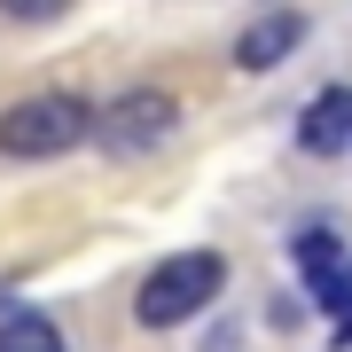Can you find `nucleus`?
Instances as JSON below:
<instances>
[{
	"mask_svg": "<svg viewBox=\"0 0 352 352\" xmlns=\"http://www.w3.org/2000/svg\"><path fill=\"white\" fill-rule=\"evenodd\" d=\"M219 282H227V266L212 251H180V258H157L149 274H141L133 289V321L141 329H173V321H196L204 305L219 298Z\"/></svg>",
	"mask_w": 352,
	"mask_h": 352,
	"instance_id": "nucleus-1",
	"label": "nucleus"
},
{
	"mask_svg": "<svg viewBox=\"0 0 352 352\" xmlns=\"http://www.w3.org/2000/svg\"><path fill=\"white\" fill-rule=\"evenodd\" d=\"M87 141V102L78 94H24L0 110V157H63Z\"/></svg>",
	"mask_w": 352,
	"mask_h": 352,
	"instance_id": "nucleus-2",
	"label": "nucleus"
},
{
	"mask_svg": "<svg viewBox=\"0 0 352 352\" xmlns=\"http://www.w3.org/2000/svg\"><path fill=\"white\" fill-rule=\"evenodd\" d=\"M180 126V102L173 94H157V87H133V94H118V102H102V110H87V133L102 141L110 157H149L164 149Z\"/></svg>",
	"mask_w": 352,
	"mask_h": 352,
	"instance_id": "nucleus-3",
	"label": "nucleus"
},
{
	"mask_svg": "<svg viewBox=\"0 0 352 352\" xmlns=\"http://www.w3.org/2000/svg\"><path fill=\"white\" fill-rule=\"evenodd\" d=\"M298 39H305V16H298V8H266V16H251V24L235 32V71H274Z\"/></svg>",
	"mask_w": 352,
	"mask_h": 352,
	"instance_id": "nucleus-4",
	"label": "nucleus"
},
{
	"mask_svg": "<svg viewBox=\"0 0 352 352\" xmlns=\"http://www.w3.org/2000/svg\"><path fill=\"white\" fill-rule=\"evenodd\" d=\"M298 149H305V157H344V149H352V87L314 94V110L298 118Z\"/></svg>",
	"mask_w": 352,
	"mask_h": 352,
	"instance_id": "nucleus-5",
	"label": "nucleus"
},
{
	"mask_svg": "<svg viewBox=\"0 0 352 352\" xmlns=\"http://www.w3.org/2000/svg\"><path fill=\"white\" fill-rule=\"evenodd\" d=\"M337 266H344V243L329 235V227H305V235H298V282L314 289L321 305H329V282H337Z\"/></svg>",
	"mask_w": 352,
	"mask_h": 352,
	"instance_id": "nucleus-6",
	"label": "nucleus"
},
{
	"mask_svg": "<svg viewBox=\"0 0 352 352\" xmlns=\"http://www.w3.org/2000/svg\"><path fill=\"white\" fill-rule=\"evenodd\" d=\"M0 352H63V329L47 314H32V305H8L0 314Z\"/></svg>",
	"mask_w": 352,
	"mask_h": 352,
	"instance_id": "nucleus-7",
	"label": "nucleus"
},
{
	"mask_svg": "<svg viewBox=\"0 0 352 352\" xmlns=\"http://www.w3.org/2000/svg\"><path fill=\"white\" fill-rule=\"evenodd\" d=\"M0 16H16V24H47V16H63V0H0Z\"/></svg>",
	"mask_w": 352,
	"mask_h": 352,
	"instance_id": "nucleus-8",
	"label": "nucleus"
},
{
	"mask_svg": "<svg viewBox=\"0 0 352 352\" xmlns=\"http://www.w3.org/2000/svg\"><path fill=\"white\" fill-rule=\"evenodd\" d=\"M352 344V305H337V352Z\"/></svg>",
	"mask_w": 352,
	"mask_h": 352,
	"instance_id": "nucleus-9",
	"label": "nucleus"
}]
</instances>
